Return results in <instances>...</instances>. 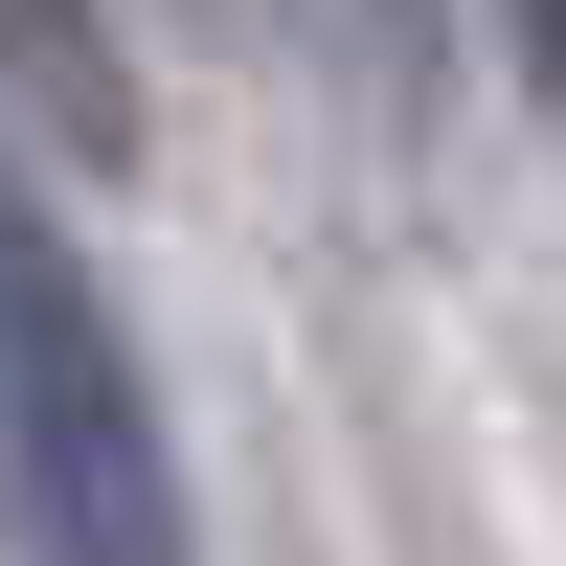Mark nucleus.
I'll return each mask as SVG.
<instances>
[{"mask_svg": "<svg viewBox=\"0 0 566 566\" xmlns=\"http://www.w3.org/2000/svg\"><path fill=\"white\" fill-rule=\"evenodd\" d=\"M0 566H205V499H181V431L114 295L23 205H0Z\"/></svg>", "mask_w": 566, "mask_h": 566, "instance_id": "obj_1", "label": "nucleus"}, {"mask_svg": "<svg viewBox=\"0 0 566 566\" xmlns=\"http://www.w3.org/2000/svg\"><path fill=\"white\" fill-rule=\"evenodd\" d=\"M522 23H544V69H566V0H522Z\"/></svg>", "mask_w": 566, "mask_h": 566, "instance_id": "obj_3", "label": "nucleus"}, {"mask_svg": "<svg viewBox=\"0 0 566 566\" xmlns=\"http://www.w3.org/2000/svg\"><path fill=\"white\" fill-rule=\"evenodd\" d=\"M0 114H23L45 159H136V45H114V0H0Z\"/></svg>", "mask_w": 566, "mask_h": 566, "instance_id": "obj_2", "label": "nucleus"}]
</instances>
